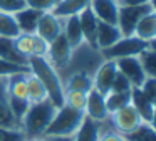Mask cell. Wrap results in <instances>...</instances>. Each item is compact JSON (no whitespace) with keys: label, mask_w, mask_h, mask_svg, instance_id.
Listing matches in <instances>:
<instances>
[{"label":"cell","mask_w":156,"mask_h":141,"mask_svg":"<svg viewBox=\"0 0 156 141\" xmlns=\"http://www.w3.org/2000/svg\"><path fill=\"white\" fill-rule=\"evenodd\" d=\"M27 64H29L30 72L35 74L41 79V82L44 84L49 99L57 107H61L64 104V91L66 89H64V82H62L61 76H59V70L45 57L32 56V57H29Z\"/></svg>","instance_id":"1"},{"label":"cell","mask_w":156,"mask_h":141,"mask_svg":"<svg viewBox=\"0 0 156 141\" xmlns=\"http://www.w3.org/2000/svg\"><path fill=\"white\" fill-rule=\"evenodd\" d=\"M55 111H57V106L51 99L30 104L20 121V131L24 133V136L25 138L44 136L45 128L52 121Z\"/></svg>","instance_id":"2"},{"label":"cell","mask_w":156,"mask_h":141,"mask_svg":"<svg viewBox=\"0 0 156 141\" xmlns=\"http://www.w3.org/2000/svg\"><path fill=\"white\" fill-rule=\"evenodd\" d=\"M84 111L72 109V107L62 104L61 107H57L52 121L45 128L44 136H74L76 131L79 129V126L84 121Z\"/></svg>","instance_id":"3"},{"label":"cell","mask_w":156,"mask_h":141,"mask_svg":"<svg viewBox=\"0 0 156 141\" xmlns=\"http://www.w3.org/2000/svg\"><path fill=\"white\" fill-rule=\"evenodd\" d=\"M154 45V42H146V40L139 39L136 35H122L116 44L111 47L101 50L102 59H121V57H133L141 54L144 49Z\"/></svg>","instance_id":"4"},{"label":"cell","mask_w":156,"mask_h":141,"mask_svg":"<svg viewBox=\"0 0 156 141\" xmlns=\"http://www.w3.org/2000/svg\"><path fill=\"white\" fill-rule=\"evenodd\" d=\"M151 10H154L153 3H146V5H119L118 27L121 30V34L122 35H133L138 20L148 12H151Z\"/></svg>","instance_id":"5"},{"label":"cell","mask_w":156,"mask_h":141,"mask_svg":"<svg viewBox=\"0 0 156 141\" xmlns=\"http://www.w3.org/2000/svg\"><path fill=\"white\" fill-rule=\"evenodd\" d=\"M72 54L74 49L69 44V40L66 39L64 32H61L54 40L49 42V50H47V57L45 59L55 67V69H61V67H67L69 62L72 59Z\"/></svg>","instance_id":"6"},{"label":"cell","mask_w":156,"mask_h":141,"mask_svg":"<svg viewBox=\"0 0 156 141\" xmlns=\"http://www.w3.org/2000/svg\"><path fill=\"white\" fill-rule=\"evenodd\" d=\"M109 119H111V124H112V128H114V131H118L121 136L134 131L136 128L143 123L139 114L136 113V109L131 106V103H129L128 106L111 113L109 114Z\"/></svg>","instance_id":"7"},{"label":"cell","mask_w":156,"mask_h":141,"mask_svg":"<svg viewBox=\"0 0 156 141\" xmlns=\"http://www.w3.org/2000/svg\"><path fill=\"white\" fill-rule=\"evenodd\" d=\"M118 70L131 82L133 87H139L146 81V72L143 70L141 62H139L138 56L133 57H121V59H114Z\"/></svg>","instance_id":"8"},{"label":"cell","mask_w":156,"mask_h":141,"mask_svg":"<svg viewBox=\"0 0 156 141\" xmlns=\"http://www.w3.org/2000/svg\"><path fill=\"white\" fill-rule=\"evenodd\" d=\"M116 72H118L116 60L104 59V62H102L101 66L96 69V72L92 74V87H94L98 92H101L102 96H106V94L111 91Z\"/></svg>","instance_id":"9"},{"label":"cell","mask_w":156,"mask_h":141,"mask_svg":"<svg viewBox=\"0 0 156 141\" xmlns=\"http://www.w3.org/2000/svg\"><path fill=\"white\" fill-rule=\"evenodd\" d=\"M84 113H86V116L91 118L96 123H104V121L109 119V113H108V107H106L104 96H102L101 92H98L94 87H92L87 92V96H86Z\"/></svg>","instance_id":"10"},{"label":"cell","mask_w":156,"mask_h":141,"mask_svg":"<svg viewBox=\"0 0 156 141\" xmlns=\"http://www.w3.org/2000/svg\"><path fill=\"white\" fill-rule=\"evenodd\" d=\"M9 77H0V128L7 129H20L17 119L14 118L9 103Z\"/></svg>","instance_id":"11"},{"label":"cell","mask_w":156,"mask_h":141,"mask_svg":"<svg viewBox=\"0 0 156 141\" xmlns=\"http://www.w3.org/2000/svg\"><path fill=\"white\" fill-rule=\"evenodd\" d=\"M77 17H79V24H81L84 42L89 45V49L98 50V47H96V32H98L99 20L96 19V15L92 13V10L89 9V5L86 7V9H82L81 12L77 13Z\"/></svg>","instance_id":"12"},{"label":"cell","mask_w":156,"mask_h":141,"mask_svg":"<svg viewBox=\"0 0 156 141\" xmlns=\"http://www.w3.org/2000/svg\"><path fill=\"white\" fill-rule=\"evenodd\" d=\"M89 9L99 22H108L118 25L119 3L116 0H89Z\"/></svg>","instance_id":"13"},{"label":"cell","mask_w":156,"mask_h":141,"mask_svg":"<svg viewBox=\"0 0 156 141\" xmlns=\"http://www.w3.org/2000/svg\"><path fill=\"white\" fill-rule=\"evenodd\" d=\"M62 32V19L55 17L52 12H44L37 24V29H35V34L39 37H42L44 40L51 42L54 40L59 34Z\"/></svg>","instance_id":"14"},{"label":"cell","mask_w":156,"mask_h":141,"mask_svg":"<svg viewBox=\"0 0 156 141\" xmlns=\"http://www.w3.org/2000/svg\"><path fill=\"white\" fill-rule=\"evenodd\" d=\"M131 106L136 109L143 123L154 124V104L141 92L139 87L131 89Z\"/></svg>","instance_id":"15"},{"label":"cell","mask_w":156,"mask_h":141,"mask_svg":"<svg viewBox=\"0 0 156 141\" xmlns=\"http://www.w3.org/2000/svg\"><path fill=\"white\" fill-rule=\"evenodd\" d=\"M42 10L32 9V7H24V9L17 10L14 13L15 20H17V25L20 34H35L37 29V24L42 17Z\"/></svg>","instance_id":"16"},{"label":"cell","mask_w":156,"mask_h":141,"mask_svg":"<svg viewBox=\"0 0 156 141\" xmlns=\"http://www.w3.org/2000/svg\"><path fill=\"white\" fill-rule=\"evenodd\" d=\"M122 37L121 30L116 24H108V22H99L98 24V32H96V47L98 50H104L116 44Z\"/></svg>","instance_id":"17"},{"label":"cell","mask_w":156,"mask_h":141,"mask_svg":"<svg viewBox=\"0 0 156 141\" xmlns=\"http://www.w3.org/2000/svg\"><path fill=\"white\" fill-rule=\"evenodd\" d=\"M133 35L146 40V42H154V39H156V13H154V10L148 12L146 15H143L138 20Z\"/></svg>","instance_id":"18"},{"label":"cell","mask_w":156,"mask_h":141,"mask_svg":"<svg viewBox=\"0 0 156 141\" xmlns=\"http://www.w3.org/2000/svg\"><path fill=\"white\" fill-rule=\"evenodd\" d=\"M62 32H64L66 39L69 40V44L72 45L74 50L84 44V37H82V30H81V24H79L77 15L62 19Z\"/></svg>","instance_id":"19"},{"label":"cell","mask_w":156,"mask_h":141,"mask_svg":"<svg viewBox=\"0 0 156 141\" xmlns=\"http://www.w3.org/2000/svg\"><path fill=\"white\" fill-rule=\"evenodd\" d=\"M87 5H89V0H59L57 5L51 12L59 19H66V17H71V15H77Z\"/></svg>","instance_id":"20"},{"label":"cell","mask_w":156,"mask_h":141,"mask_svg":"<svg viewBox=\"0 0 156 141\" xmlns=\"http://www.w3.org/2000/svg\"><path fill=\"white\" fill-rule=\"evenodd\" d=\"M64 89L69 91H81V92L87 94L92 89V76L86 70H77V72L71 74L69 79L64 82Z\"/></svg>","instance_id":"21"},{"label":"cell","mask_w":156,"mask_h":141,"mask_svg":"<svg viewBox=\"0 0 156 141\" xmlns=\"http://www.w3.org/2000/svg\"><path fill=\"white\" fill-rule=\"evenodd\" d=\"M101 123H96L91 118L86 116L82 124L74 134V141H98L99 134H101Z\"/></svg>","instance_id":"22"},{"label":"cell","mask_w":156,"mask_h":141,"mask_svg":"<svg viewBox=\"0 0 156 141\" xmlns=\"http://www.w3.org/2000/svg\"><path fill=\"white\" fill-rule=\"evenodd\" d=\"M27 99L30 104L49 99L44 84H42L41 79L32 72H27Z\"/></svg>","instance_id":"23"},{"label":"cell","mask_w":156,"mask_h":141,"mask_svg":"<svg viewBox=\"0 0 156 141\" xmlns=\"http://www.w3.org/2000/svg\"><path fill=\"white\" fill-rule=\"evenodd\" d=\"M0 59H5L14 64H20V66H29L27 59H24L17 52L14 39H9V37H0Z\"/></svg>","instance_id":"24"},{"label":"cell","mask_w":156,"mask_h":141,"mask_svg":"<svg viewBox=\"0 0 156 141\" xmlns=\"http://www.w3.org/2000/svg\"><path fill=\"white\" fill-rule=\"evenodd\" d=\"M20 34L15 20L14 13L10 12H4L0 10V37H9V39H15Z\"/></svg>","instance_id":"25"},{"label":"cell","mask_w":156,"mask_h":141,"mask_svg":"<svg viewBox=\"0 0 156 141\" xmlns=\"http://www.w3.org/2000/svg\"><path fill=\"white\" fill-rule=\"evenodd\" d=\"M124 141H156V133H154V124L141 123L134 131L124 134Z\"/></svg>","instance_id":"26"},{"label":"cell","mask_w":156,"mask_h":141,"mask_svg":"<svg viewBox=\"0 0 156 141\" xmlns=\"http://www.w3.org/2000/svg\"><path fill=\"white\" fill-rule=\"evenodd\" d=\"M106 101V107H108V113H114V111L121 109V107L128 106L131 103V91L129 92H112L109 91L108 94L104 96Z\"/></svg>","instance_id":"27"},{"label":"cell","mask_w":156,"mask_h":141,"mask_svg":"<svg viewBox=\"0 0 156 141\" xmlns=\"http://www.w3.org/2000/svg\"><path fill=\"white\" fill-rule=\"evenodd\" d=\"M138 59L141 62L143 70L148 77H156V49L154 45L144 49L141 54H138Z\"/></svg>","instance_id":"28"},{"label":"cell","mask_w":156,"mask_h":141,"mask_svg":"<svg viewBox=\"0 0 156 141\" xmlns=\"http://www.w3.org/2000/svg\"><path fill=\"white\" fill-rule=\"evenodd\" d=\"M15 49L20 54L24 59L29 60V57H32V52H34V34H19L14 39Z\"/></svg>","instance_id":"29"},{"label":"cell","mask_w":156,"mask_h":141,"mask_svg":"<svg viewBox=\"0 0 156 141\" xmlns=\"http://www.w3.org/2000/svg\"><path fill=\"white\" fill-rule=\"evenodd\" d=\"M86 92H81V91H64V104L72 109H79V111H84L86 107Z\"/></svg>","instance_id":"30"},{"label":"cell","mask_w":156,"mask_h":141,"mask_svg":"<svg viewBox=\"0 0 156 141\" xmlns=\"http://www.w3.org/2000/svg\"><path fill=\"white\" fill-rule=\"evenodd\" d=\"M29 66H20V64L9 62L5 59H0V77H9L19 72H29Z\"/></svg>","instance_id":"31"},{"label":"cell","mask_w":156,"mask_h":141,"mask_svg":"<svg viewBox=\"0 0 156 141\" xmlns=\"http://www.w3.org/2000/svg\"><path fill=\"white\" fill-rule=\"evenodd\" d=\"M131 89H133L131 82H129V81L118 70V72H116V76H114V81H112L111 91H112V92H129Z\"/></svg>","instance_id":"32"},{"label":"cell","mask_w":156,"mask_h":141,"mask_svg":"<svg viewBox=\"0 0 156 141\" xmlns=\"http://www.w3.org/2000/svg\"><path fill=\"white\" fill-rule=\"evenodd\" d=\"M139 89L153 104H156V77H146V81L139 86Z\"/></svg>","instance_id":"33"},{"label":"cell","mask_w":156,"mask_h":141,"mask_svg":"<svg viewBox=\"0 0 156 141\" xmlns=\"http://www.w3.org/2000/svg\"><path fill=\"white\" fill-rule=\"evenodd\" d=\"M59 0H25V5L32 7V9L42 10V12H51Z\"/></svg>","instance_id":"34"},{"label":"cell","mask_w":156,"mask_h":141,"mask_svg":"<svg viewBox=\"0 0 156 141\" xmlns=\"http://www.w3.org/2000/svg\"><path fill=\"white\" fill-rule=\"evenodd\" d=\"M25 136L20 129H7L0 128V141H24Z\"/></svg>","instance_id":"35"},{"label":"cell","mask_w":156,"mask_h":141,"mask_svg":"<svg viewBox=\"0 0 156 141\" xmlns=\"http://www.w3.org/2000/svg\"><path fill=\"white\" fill-rule=\"evenodd\" d=\"M47 50H49V42L44 40L42 37H39L37 34H34V52H32V56L47 57Z\"/></svg>","instance_id":"36"},{"label":"cell","mask_w":156,"mask_h":141,"mask_svg":"<svg viewBox=\"0 0 156 141\" xmlns=\"http://www.w3.org/2000/svg\"><path fill=\"white\" fill-rule=\"evenodd\" d=\"M25 5V0H0V10L4 12H10V13H15L17 10L24 9Z\"/></svg>","instance_id":"37"},{"label":"cell","mask_w":156,"mask_h":141,"mask_svg":"<svg viewBox=\"0 0 156 141\" xmlns=\"http://www.w3.org/2000/svg\"><path fill=\"white\" fill-rule=\"evenodd\" d=\"M98 141H124V138L118 133V131H108V133H101Z\"/></svg>","instance_id":"38"},{"label":"cell","mask_w":156,"mask_h":141,"mask_svg":"<svg viewBox=\"0 0 156 141\" xmlns=\"http://www.w3.org/2000/svg\"><path fill=\"white\" fill-rule=\"evenodd\" d=\"M119 5H146L153 3V0H116Z\"/></svg>","instance_id":"39"},{"label":"cell","mask_w":156,"mask_h":141,"mask_svg":"<svg viewBox=\"0 0 156 141\" xmlns=\"http://www.w3.org/2000/svg\"><path fill=\"white\" fill-rule=\"evenodd\" d=\"M45 141H74V136H44Z\"/></svg>","instance_id":"40"},{"label":"cell","mask_w":156,"mask_h":141,"mask_svg":"<svg viewBox=\"0 0 156 141\" xmlns=\"http://www.w3.org/2000/svg\"><path fill=\"white\" fill-rule=\"evenodd\" d=\"M24 141H45L44 136H35V138H25Z\"/></svg>","instance_id":"41"}]
</instances>
